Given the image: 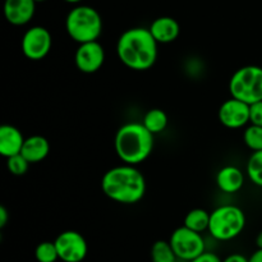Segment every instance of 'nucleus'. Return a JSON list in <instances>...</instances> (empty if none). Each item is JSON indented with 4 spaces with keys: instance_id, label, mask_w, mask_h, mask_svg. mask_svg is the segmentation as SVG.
<instances>
[{
    "instance_id": "nucleus-2",
    "label": "nucleus",
    "mask_w": 262,
    "mask_h": 262,
    "mask_svg": "<svg viewBox=\"0 0 262 262\" xmlns=\"http://www.w3.org/2000/svg\"><path fill=\"white\" fill-rule=\"evenodd\" d=\"M102 192L114 202L133 205L140 202L146 193L145 176L136 165L123 164L114 166L101 179Z\"/></svg>"
},
{
    "instance_id": "nucleus-31",
    "label": "nucleus",
    "mask_w": 262,
    "mask_h": 262,
    "mask_svg": "<svg viewBox=\"0 0 262 262\" xmlns=\"http://www.w3.org/2000/svg\"><path fill=\"white\" fill-rule=\"evenodd\" d=\"M36 3H43V2H46V0H35Z\"/></svg>"
},
{
    "instance_id": "nucleus-8",
    "label": "nucleus",
    "mask_w": 262,
    "mask_h": 262,
    "mask_svg": "<svg viewBox=\"0 0 262 262\" xmlns=\"http://www.w3.org/2000/svg\"><path fill=\"white\" fill-rule=\"evenodd\" d=\"M53 46V37L48 28L33 26L28 28L20 41L23 55L33 61H38L49 55Z\"/></svg>"
},
{
    "instance_id": "nucleus-15",
    "label": "nucleus",
    "mask_w": 262,
    "mask_h": 262,
    "mask_svg": "<svg viewBox=\"0 0 262 262\" xmlns=\"http://www.w3.org/2000/svg\"><path fill=\"white\" fill-rule=\"evenodd\" d=\"M245 184V173L234 165H227L216 174V186L224 193L233 194L241 191Z\"/></svg>"
},
{
    "instance_id": "nucleus-22",
    "label": "nucleus",
    "mask_w": 262,
    "mask_h": 262,
    "mask_svg": "<svg viewBox=\"0 0 262 262\" xmlns=\"http://www.w3.org/2000/svg\"><path fill=\"white\" fill-rule=\"evenodd\" d=\"M35 257L37 262H56L59 253L55 242H41L35 250Z\"/></svg>"
},
{
    "instance_id": "nucleus-29",
    "label": "nucleus",
    "mask_w": 262,
    "mask_h": 262,
    "mask_svg": "<svg viewBox=\"0 0 262 262\" xmlns=\"http://www.w3.org/2000/svg\"><path fill=\"white\" fill-rule=\"evenodd\" d=\"M256 246H257V248H262V230L256 237Z\"/></svg>"
},
{
    "instance_id": "nucleus-10",
    "label": "nucleus",
    "mask_w": 262,
    "mask_h": 262,
    "mask_svg": "<svg viewBox=\"0 0 262 262\" xmlns=\"http://www.w3.org/2000/svg\"><path fill=\"white\" fill-rule=\"evenodd\" d=\"M74 63L82 73L92 74L100 71L105 63V49L97 41L79 43L74 54Z\"/></svg>"
},
{
    "instance_id": "nucleus-26",
    "label": "nucleus",
    "mask_w": 262,
    "mask_h": 262,
    "mask_svg": "<svg viewBox=\"0 0 262 262\" xmlns=\"http://www.w3.org/2000/svg\"><path fill=\"white\" fill-rule=\"evenodd\" d=\"M8 220H9V212H8L7 207L0 206V229H3L7 225Z\"/></svg>"
},
{
    "instance_id": "nucleus-4",
    "label": "nucleus",
    "mask_w": 262,
    "mask_h": 262,
    "mask_svg": "<svg viewBox=\"0 0 262 262\" xmlns=\"http://www.w3.org/2000/svg\"><path fill=\"white\" fill-rule=\"evenodd\" d=\"M66 30L69 37L78 43L97 41L102 33V18L90 5H77L66 18Z\"/></svg>"
},
{
    "instance_id": "nucleus-14",
    "label": "nucleus",
    "mask_w": 262,
    "mask_h": 262,
    "mask_svg": "<svg viewBox=\"0 0 262 262\" xmlns=\"http://www.w3.org/2000/svg\"><path fill=\"white\" fill-rule=\"evenodd\" d=\"M148 30L159 43H170L178 38L181 26L171 17H159L151 23Z\"/></svg>"
},
{
    "instance_id": "nucleus-28",
    "label": "nucleus",
    "mask_w": 262,
    "mask_h": 262,
    "mask_svg": "<svg viewBox=\"0 0 262 262\" xmlns=\"http://www.w3.org/2000/svg\"><path fill=\"white\" fill-rule=\"evenodd\" d=\"M248 262H262V248H257V251L248 257Z\"/></svg>"
},
{
    "instance_id": "nucleus-23",
    "label": "nucleus",
    "mask_w": 262,
    "mask_h": 262,
    "mask_svg": "<svg viewBox=\"0 0 262 262\" xmlns=\"http://www.w3.org/2000/svg\"><path fill=\"white\" fill-rule=\"evenodd\" d=\"M31 163L22 155V154H17L14 156H10L7 159V168L13 176H25L28 171Z\"/></svg>"
},
{
    "instance_id": "nucleus-16",
    "label": "nucleus",
    "mask_w": 262,
    "mask_h": 262,
    "mask_svg": "<svg viewBox=\"0 0 262 262\" xmlns=\"http://www.w3.org/2000/svg\"><path fill=\"white\" fill-rule=\"evenodd\" d=\"M49 152H50V143L43 136L40 135H35L26 138L22 151H20V154L31 164H37L45 160L48 158Z\"/></svg>"
},
{
    "instance_id": "nucleus-13",
    "label": "nucleus",
    "mask_w": 262,
    "mask_h": 262,
    "mask_svg": "<svg viewBox=\"0 0 262 262\" xmlns=\"http://www.w3.org/2000/svg\"><path fill=\"white\" fill-rule=\"evenodd\" d=\"M26 138L17 127L3 124L0 127V155L5 159L20 154Z\"/></svg>"
},
{
    "instance_id": "nucleus-5",
    "label": "nucleus",
    "mask_w": 262,
    "mask_h": 262,
    "mask_svg": "<svg viewBox=\"0 0 262 262\" xmlns=\"http://www.w3.org/2000/svg\"><path fill=\"white\" fill-rule=\"evenodd\" d=\"M246 228V215L241 207L224 205L210 214L209 233L220 242H228L237 238Z\"/></svg>"
},
{
    "instance_id": "nucleus-1",
    "label": "nucleus",
    "mask_w": 262,
    "mask_h": 262,
    "mask_svg": "<svg viewBox=\"0 0 262 262\" xmlns=\"http://www.w3.org/2000/svg\"><path fill=\"white\" fill-rule=\"evenodd\" d=\"M158 43L148 28H129L118 38L117 55L127 68L147 71L158 60Z\"/></svg>"
},
{
    "instance_id": "nucleus-6",
    "label": "nucleus",
    "mask_w": 262,
    "mask_h": 262,
    "mask_svg": "<svg viewBox=\"0 0 262 262\" xmlns=\"http://www.w3.org/2000/svg\"><path fill=\"white\" fill-rule=\"evenodd\" d=\"M232 97L251 105L262 100V68L246 66L233 73L229 81Z\"/></svg>"
},
{
    "instance_id": "nucleus-7",
    "label": "nucleus",
    "mask_w": 262,
    "mask_h": 262,
    "mask_svg": "<svg viewBox=\"0 0 262 262\" xmlns=\"http://www.w3.org/2000/svg\"><path fill=\"white\" fill-rule=\"evenodd\" d=\"M171 247L176 252L178 260L192 261L205 252V239L201 233L194 232L187 227L177 228L170 235Z\"/></svg>"
},
{
    "instance_id": "nucleus-12",
    "label": "nucleus",
    "mask_w": 262,
    "mask_h": 262,
    "mask_svg": "<svg viewBox=\"0 0 262 262\" xmlns=\"http://www.w3.org/2000/svg\"><path fill=\"white\" fill-rule=\"evenodd\" d=\"M35 0H5L4 17L10 25L25 26L32 20L36 12Z\"/></svg>"
},
{
    "instance_id": "nucleus-27",
    "label": "nucleus",
    "mask_w": 262,
    "mask_h": 262,
    "mask_svg": "<svg viewBox=\"0 0 262 262\" xmlns=\"http://www.w3.org/2000/svg\"><path fill=\"white\" fill-rule=\"evenodd\" d=\"M223 262H248V258L246 256L241 255V253H233L225 257Z\"/></svg>"
},
{
    "instance_id": "nucleus-19",
    "label": "nucleus",
    "mask_w": 262,
    "mask_h": 262,
    "mask_svg": "<svg viewBox=\"0 0 262 262\" xmlns=\"http://www.w3.org/2000/svg\"><path fill=\"white\" fill-rule=\"evenodd\" d=\"M176 252L169 241H156L151 247V261L152 262H177Z\"/></svg>"
},
{
    "instance_id": "nucleus-21",
    "label": "nucleus",
    "mask_w": 262,
    "mask_h": 262,
    "mask_svg": "<svg viewBox=\"0 0 262 262\" xmlns=\"http://www.w3.org/2000/svg\"><path fill=\"white\" fill-rule=\"evenodd\" d=\"M243 141L246 146L252 151L262 150V127L250 124L243 133Z\"/></svg>"
},
{
    "instance_id": "nucleus-24",
    "label": "nucleus",
    "mask_w": 262,
    "mask_h": 262,
    "mask_svg": "<svg viewBox=\"0 0 262 262\" xmlns=\"http://www.w3.org/2000/svg\"><path fill=\"white\" fill-rule=\"evenodd\" d=\"M250 123L262 127V100L250 105Z\"/></svg>"
},
{
    "instance_id": "nucleus-3",
    "label": "nucleus",
    "mask_w": 262,
    "mask_h": 262,
    "mask_svg": "<svg viewBox=\"0 0 262 262\" xmlns=\"http://www.w3.org/2000/svg\"><path fill=\"white\" fill-rule=\"evenodd\" d=\"M114 147L118 158L123 163L137 166L152 152L154 135L142 122L127 123L117 130Z\"/></svg>"
},
{
    "instance_id": "nucleus-9",
    "label": "nucleus",
    "mask_w": 262,
    "mask_h": 262,
    "mask_svg": "<svg viewBox=\"0 0 262 262\" xmlns=\"http://www.w3.org/2000/svg\"><path fill=\"white\" fill-rule=\"evenodd\" d=\"M59 253V260L63 262H82L89 252V246L81 233L66 230L54 241Z\"/></svg>"
},
{
    "instance_id": "nucleus-20",
    "label": "nucleus",
    "mask_w": 262,
    "mask_h": 262,
    "mask_svg": "<svg viewBox=\"0 0 262 262\" xmlns=\"http://www.w3.org/2000/svg\"><path fill=\"white\" fill-rule=\"evenodd\" d=\"M246 173H247L248 179L255 186L262 188V150L253 151V154L247 161Z\"/></svg>"
},
{
    "instance_id": "nucleus-25",
    "label": "nucleus",
    "mask_w": 262,
    "mask_h": 262,
    "mask_svg": "<svg viewBox=\"0 0 262 262\" xmlns=\"http://www.w3.org/2000/svg\"><path fill=\"white\" fill-rule=\"evenodd\" d=\"M189 262H223V260L219 257V256L215 255V253L206 252V251H205V252L201 253L199 257H196L194 260Z\"/></svg>"
},
{
    "instance_id": "nucleus-17",
    "label": "nucleus",
    "mask_w": 262,
    "mask_h": 262,
    "mask_svg": "<svg viewBox=\"0 0 262 262\" xmlns=\"http://www.w3.org/2000/svg\"><path fill=\"white\" fill-rule=\"evenodd\" d=\"M168 122L169 120L166 113L164 110L155 107V109H151L146 113L145 117H143L142 124L155 136L165 130V128L168 127Z\"/></svg>"
},
{
    "instance_id": "nucleus-11",
    "label": "nucleus",
    "mask_w": 262,
    "mask_h": 262,
    "mask_svg": "<svg viewBox=\"0 0 262 262\" xmlns=\"http://www.w3.org/2000/svg\"><path fill=\"white\" fill-rule=\"evenodd\" d=\"M219 120L225 128L238 129L243 128L250 123V105L241 100H227L219 107Z\"/></svg>"
},
{
    "instance_id": "nucleus-30",
    "label": "nucleus",
    "mask_w": 262,
    "mask_h": 262,
    "mask_svg": "<svg viewBox=\"0 0 262 262\" xmlns=\"http://www.w3.org/2000/svg\"><path fill=\"white\" fill-rule=\"evenodd\" d=\"M64 2L71 3V4H78V3H81L82 0H64Z\"/></svg>"
},
{
    "instance_id": "nucleus-18",
    "label": "nucleus",
    "mask_w": 262,
    "mask_h": 262,
    "mask_svg": "<svg viewBox=\"0 0 262 262\" xmlns=\"http://www.w3.org/2000/svg\"><path fill=\"white\" fill-rule=\"evenodd\" d=\"M184 227L194 230V232L204 233L209 230L210 214L204 209H193L184 217Z\"/></svg>"
}]
</instances>
